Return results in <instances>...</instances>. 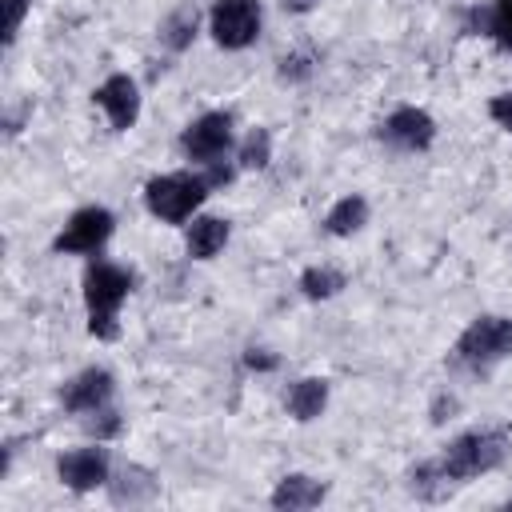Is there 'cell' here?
Masks as SVG:
<instances>
[{"label": "cell", "instance_id": "ffe728a7", "mask_svg": "<svg viewBox=\"0 0 512 512\" xmlns=\"http://www.w3.org/2000/svg\"><path fill=\"white\" fill-rule=\"evenodd\" d=\"M480 20H484V24H488V32H492L508 52H512V0H496Z\"/></svg>", "mask_w": 512, "mask_h": 512}, {"label": "cell", "instance_id": "e0dca14e", "mask_svg": "<svg viewBox=\"0 0 512 512\" xmlns=\"http://www.w3.org/2000/svg\"><path fill=\"white\" fill-rule=\"evenodd\" d=\"M148 496H156V480H148V472H140V468H124L120 472V480L112 484V500H128V504H136V500H148Z\"/></svg>", "mask_w": 512, "mask_h": 512}, {"label": "cell", "instance_id": "484cf974", "mask_svg": "<svg viewBox=\"0 0 512 512\" xmlns=\"http://www.w3.org/2000/svg\"><path fill=\"white\" fill-rule=\"evenodd\" d=\"M280 76H292V80L308 76V60H304V56H284V60H280Z\"/></svg>", "mask_w": 512, "mask_h": 512}, {"label": "cell", "instance_id": "9c48e42d", "mask_svg": "<svg viewBox=\"0 0 512 512\" xmlns=\"http://www.w3.org/2000/svg\"><path fill=\"white\" fill-rule=\"evenodd\" d=\"M60 480L72 492H88L96 484L108 480V452L104 448H76L68 456H60Z\"/></svg>", "mask_w": 512, "mask_h": 512}, {"label": "cell", "instance_id": "8fae6325", "mask_svg": "<svg viewBox=\"0 0 512 512\" xmlns=\"http://www.w3.org/2000/svg\"><path fill=\"white\" fill-rule=\"evenodd\" d=\"M112 396V376L104 368L80 372L72 384H64V408L68 412H100Z\"/></svg>", "mask_w": 512, "mask_h": 512}, {"label": "cell", "instance_id": "6da1fadb", "mask_svg": "<svg viewBox=\"0 0 512 512\" xmlns=\"http://www.w3.org/2000/svg\"><path fill=\"white\" fill-rule=\"evenodd\" d=\"M132 276L116 264H92L84 272V304H88V332L96 340H112L116 336V308L128 296Z\"/></svg>", "mask_w": 512, "mask_h": 512}, {"label": "cell", "instance_id": "2e32d148", "mask_svg": "<svg viewBox=\"0 0 512 512\" xmlns=\"http://www.w3.org/2000/svg\"><path fill=\"white\" fill-rule=\"evenodd\" d=\"M364 220H368V204H364V196H344L332 212H328V232L332 236H352L356 228H364Z\"/></svg>", "mask_w": 512, "mask_h": 512}, {"label": "cell", "instance_id": "4316f807", "mask_svg": "<svg viewBox=\"0 0 512 512\" xmlns=\"http://www.w3.org/2000/svg\"><path fill=\"white\" fill-rule=\"evenodd\" d=\"M228 180H232V168H228V164H216V160H212V172L204 176V184L212 188V184H228Z\"/></svg>", "mask_w": 512, "mask_h": 512}, {"label": "cell", "instance_id": "8992f818", "mask_svg": "<svg viewBox=\"0 0 512 512\" xmlns=\"http://www.w3.org/2000/svg\"><path fill=\"white\" fill-rule=\"evenodd\" d=\"M112 236V212L108 208H80L64 232L52 240L56 252H96Z\"/></svg>", "mask_w": 512, "mask_h": 512}, {"label": "cell", "instance_id": "277c9868", "mask_svg": "<svg viewBox=\"0 0 512 512\" xmlns=\"http://www.w3.org/2000/svg\"><path fill=\"white\" fill-rule=\"evenodd\" d=\"M512 352V320L508 316H480L456 340V356L468 368H488Z\"/></svg>", "mask_w": 512, "mask_h": 512}, {"label": "cell", "instance_id": "44dd1931", "mask_svg": "<svg viewBox=\"0 0 512 512\" xmlns=\"http://www.w3.org/2000/svg\"><path fill=\"white\" fill-rule=\"evenodd\" d=\"M268 152H272V136H268V128H256L244 140V148H240V164L244 168H264L268 164Z\"/></svg>", "mask_w": 512, "mask_h": 512}, {"label": "cell", "instance_id": "7402d4cb", "mask_svg": "<svg viewBox=\"0 0 512 512\" xmlns=\"http://www.w3.org/2000/svg\"><path fill=\"white\" fill-rule=\"evenodd\" d=\"M88 432H92L96 440L116 436V432H120V416H116L112 408H100V412H96V420H88Z\"/></svg>", "mask_w": 512, "mask_h": 512}, {"label": "cell", "instance_id": "ac0fdd59", "mask_svg": "<svg viewBox=\"0 0 512 512\" xmlns=\"http://www.w3.org/2000/svg\"><path fill=\"white\" fill-rule=\"evenodd\" d=\"M344 288V276L336 272V268H308L304 276H300V292L308 296V300H328V296H336Z\"/></svg>", "mask_w": 512, "mask_h": 512}, {"label": "cell", "instance_id": "9a60e30c", "mask_svg": "<svg viewBox=\"0 0 512 512\" xmlns=\"http://www.w3.org/2000/svg\"><path fill=\"white\" fill-rule=\"evenodd\" d=\"M408 484H412V492L424 496V500H444V496L452 492V476L444 472V464H416V468L408 472Z\"/></svg>", "mask_w": 512, "mask_h": 512}, {"label": "cell", "instance_id": "d6986e66", "mask_svg": "<svg viewBox=\"0 0 512 512\" xmlns=\"http://www.w3.org/2000/svg\"><path fill=\"white\" fill-rule=\"evenodd\" d=\"M192 32H196V12H192V8H180V12H172V16L164 20V44L176 48V52L192 40Z\"/></svg>", "mask_w": 512, "mask_h": 512}, {"label": "cell", "instance_id": "30bf717a", "mask_svg": "<svg viewBox=\"0 0 512 512\" xmlns=\"http://www.w3.org/2000/svg\"><path fill=\"white\" fill-rule=\"evenodd\" d=\"M96 104L108 112L112 128H132L136 116H140V96H136V84L128 76H108L100 88H96Z\"/></svg>", "mask_w": 512, "mask_h": 512}, {"label": "cell", "instance_id": "52a82bcc", "mask_svg": "<svg viewBox=\"0 0 512 512\" xmlns=\"http://www.w3.org/2000/svg\"><path fill=\"white\" fill-rule=\"evenodd\" d=\"M228 140H232V116H228V112H208V116H200L196 124H188L184 136H180L184 152H188L192 160H204V164H212L216 156H224Z\"/></svg>", "mask_w": 512, "mask_h": 512}, {"label": "cell", "instance_id": "ba28073f", "mask_svg": "<svg viewBox=\"0 0 512 512\" xmlns=\"http://www.w3.org/2000/svg\"><path fill=\"white\" fill-rule=\"evenodd\" d=\"M380 136H384L388 144H396V148L416 152V148H428V144H432L436 124H432V116L420 112V108H396V112L384 120Z\"/></svg>", "mask_w": 512, "mask_h": 512}, {"label": "cell", "instance_id": "4fadbf2b", "mask_svg": "<svg viewBox=\"0 0 512 512\" xmlns=\"http://www.w3.org/2000/svg\"><path fill=\"white\" fill-rule=\"evenodd\" d=\"M224 240H228V224L216 220V216H200V220H192V228H188V252H192L196 260H212V256L224 248Z\"/></svg>", "mask_w": 512, "mask_h": 512}, {"label": "cell", "instance_id": "5bb4252c", "mask_svg": "<svg viewBox=\"0 0 512 512\" xmlns=\"http://www.w3.org/2000/svg\"><path fill=\"white\" fill-rule=\"evenodd\" d=\"M324 400H328V384L324 380H300L288 392V412L296 420H316L324 412Z\"/></svg>", "mask_w": 512, "mask_h": 512}, {"label": "cell", "instance_id": "7c38bea8", "mask_svg": "<svg viewBox=\"0 0 512 512\" xmlns=\"http://www.w3.org/2000/svg\"><path fill=\"white\" fill-rule=\"evenodd\" d=\"M320 500H324V484H316V480H308V476H284V480L276 484V492H272V504H276V508H288V512L312 508V504H320Z\"/></svg>", "mask_w": 512, "mask_h": 512}, {"label": "cell", "instance_id": "7a4b0ae2", "mask_svg": "<svg viewBox=\"0 0 512 512\" xmlns=\"http://www.w3.org/2000/svg\"><path fill=\"white\" fill-rule=\"evenodd\" d=\"M204 192H208L204 176L172 172V176H156V180H148V188H144V204H148L152 216L176 224V220H188V216L200 208Z\"/></svg>", "mask_w": 512, "mask_h": 512}, {"label": "cell", "instance_id": "603a6c76", "mask_svg": "<svg viewBox=\"0 0 512 512\" xmlns=\"http://www.w3.org/2000/svg\"><path fill=\"white\" fill-rule=\"evenodd\" d=\"M4 8H8V24H4V40L12 44V40H16V32H20V24H24V12H28V0H4Z\"/></svg>", "mask_w": 512, "mask_h": 512}, {"label": "cell", "instance_id": "3957f363", "mask_svg": "<svg viewBox=\"0 0 512 512\" xmlns=\"http://www.w3.org/2000/svg\"><path fill=\"white\" fill-rule=\"evenodd\" d=\"M504 452H508V436L504 432H468V436L448 444L440 464H444V472L452 480H472L480 472H492L504 460Z\"/></svg>", "mask_w": 512, "mask_h": 512}, {"label": "cell", "instance_id": "d4e9b609", "mask_svg": "<svg viewBox=\"0 0 512 512\" xmlns=\"http://www.w3.org/2000/svg\"><path fill=\"white\" fill-rule=\"evenodd\" d=\"M244 364H248V368H256V372H272V368H276V356H268L264 348H248Z\"/></svg>", "mask_w": 512, "mask_h": 512}, {"label": "cell", "instance_id": "cb8c5ba5", "mask_svg": "<svg viewBox=\"0 0 512 512\" xmlns=\"http://www.w3.org/2000/svg\"><path fill=\"white\" fill-rule=\"evenodd\" d=\"M488 112H492V120H496V124H504V128L512 132V92L496 96V100L488 104Z\"/></svg>", "mask_w": 512, "mask_h": 512}, {"label": "cell", "instance_id": "83f0119b", "mask_svg": "<svg viewBox=\"0 0 512 512\" xmlns=\"http://www.w3.org/2000/svg\"><path fill=\"white\" fill-rule=\"evenodd\" d=\"M284 8L288 12H308V8H316V0H284Z\"/></svg>", "mask_w": 512, "mask_h": 512}, {"label": "cell", "instance_id": "5b68a950", "mask_svg": "<svg viewBox=\"0 0 512 512\" xmlns=\"http://www.w3.org/2000/svg\"><path fill=\"white\" fill-rule=\"evenodd\" d=\"M260 32V4L256 0H216L212 4V36L224 48H248Z\"/></svg>", "mask_w": 512, "mask_h": 512}]
</instances>
